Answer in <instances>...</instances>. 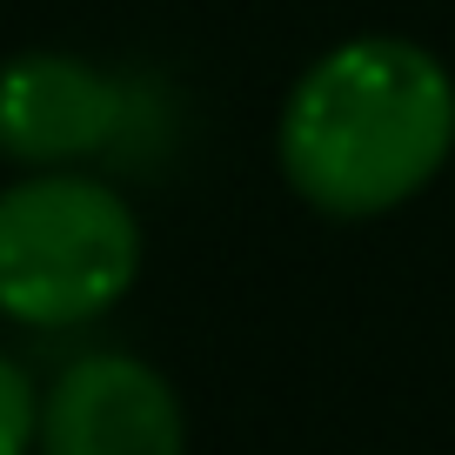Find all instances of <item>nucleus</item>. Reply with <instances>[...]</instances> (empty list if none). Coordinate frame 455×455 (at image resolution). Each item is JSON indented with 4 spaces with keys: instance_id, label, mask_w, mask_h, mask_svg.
Here are the masks:
<instances>
[{
    "instance_id": "f257e3e1",
    "label": "nucleus",
    "mask_w": 455,
    "mask_h": 455,
    "mask_svg": "<svg viewBox=\"0 0 455 455\" xmlns=\"http://www.w3.org/2000/svg\"><path fill=\"white\" fill-rule=\"evenodd\" d=\"M455 148V81L395 34L341 41L288 87L282 174L315 214L369 221L442 174Z\"/></svg>"
},
{
    "instance_id": "f03ea898",
    "label": "nucleus",
    "mask_w": 455,
    "mask_h": 455,
    "mask_svg": "<svg viewBox=\"0 0 455 455\" xmlns=\"http://www.w3.org/2000/svg\"><path fill=\"white\" fill-rule=\"evenodd\" d=\"M141 275V221L94 174H28L0 188V315L20 328H81Z\"/></svg>"
},
{
    "instance_id": "7ed1b4c3",
    "label": "nucleus",
    "mask_w": 455,
    "mask_h": 455,
    "mask_svg": "<svg viewBox=\"0 0 455 455\" xmlns=\"http://www.w3.org/2000/svg\"><path fill=\"white\" fill-rule=\"evenodd\" d=\"M134 128V94L87 60L14 54L0 60V161L60 168L121 148Z\"/></svg>"
},
{
    "instance_id": "20e7f679",
    "label": "nucleus",
    "mask_w": 455,
    "mask_h": 455,
    "mask_svg": "<svg viewBox=\"0 0 455 455\" xmlns=\"http://www.w3.org/2000/svg\"><path fill=\"white\" fill-rule=\"evenodd\" d=\"M41 455H181V402L134 355H81L41 395Z\"/></svg>"
},
{
    "instance_id": "39448f33",
    "label": "nucleus",
    "mask_w": 455,
    "mask_h": 455,
    "mask_svg": "<svg viewBox=\"0 0 455 455\" xmlns=\"http://www.w3.org/2000/svg\"><path fill=\"white\" fill-rule=\"evenodd\" d=\"M34 428H41V395H34V382L14 362L0 355V455H28Z\"/></svg>"
}]
</instances>
